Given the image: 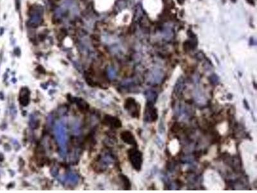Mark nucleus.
<instances>
[{"label": "nucleus", "mask_w": 257, "mask_h": 193, "mask_svg": "<svg viewBox=\"0 0 257 193\" xmlns=\"http://www.w3.org/2000/svg\"><path fill=\"white\" fill-rule=\"evenodd\" d=\"M55 137L59 146L60 152L62 156H64L67 151V142H68V136L66 128L61 122H58L55 125Z\"/></svg>", "instance_id": "obj_1"}, {"label": "nucleus", "mask_w": 257, "mask_h": 193, "mask_svg": "<svg viewBox=\"0 0 257 193\" xmlns=\"http://www.w3.org/2000/svg\"><path fill=\"white\" fill-rule=\"evenodd\" d=\"M129 158L133 167L137 171H140L143 162L141 153L136 150L131 149L129 151Z\"/></svg>", "instance_id": "obj_2"}, {"label": "nucleus", "mask_w": 257, "mask_h": 193, "mask_svg": "<svg viewBox=\"0 0 257 193\" xmlns=\"http://www.w3.org/2000/svg\"><path fill=\"white\" fill-rule=\"evenodd\" d=\"M158 111L153 104L148 103L145 111V120L147 122H154L158 119Z\"/></svg>", "instance_id": "obj_3"}, {"label": "nucleus", "mask_w": 257, "mask_h": 193, "mask_svg": "<svg viewBox=\"0 0 257 193\" xmlns=\"http://www.w3.org/2000/svg\"><path fill=\"white\" fill-rule=\"evenodd\" d=\"M125 108L127 110H128V111L131 113V114H132V117H138V113H140V108L138 109V104H137V103H136L135 99H133L132 98L127 99L125 103Z\"/></svg>", "instance_id": "obj_4"}, {"label": "nucleus", "mask_w": 257, "mask_h": 193, "mask_svg": "<svg viewBox=\"0 0 257 193\" xmlns=\"http://www.w3.org/2000/svg\"><path fill=\"white\" fill-rule=\"evenodd\" d=\"M19 100L22 106H26L28 104L30 101V91L27 88H23L21 89Z\"/></svg>", "instance_id": "obj_5"}, {"label": "nucleus", "mask_w": 257, "mask_h": 193, "mask_svg": "<svg viewBox=\"0 0 257 193\" xmlns=\"http://www.w3.org/2000/svg\"><path fill=\"white\" fill-rule=\"evenodd\" d=\"M163 76V73L160 70H154L151 72L149 79L151 83L158 84L161 81Z\"/></svg>", "instance_id": "obj_6"}, {"label": "nucleus", "mask_w": 257, "mask_h": 193, "mask_svg": "<svg viewBox=\"0 0 257 193\" xmlns=\"http://www.w3.org/2000/svg\"><path fill=\"white\" fill-rule=\"evenodd\" d=\"M121 139L124 142L130 144L134 145L136 144V140L133 135L129 131H123L121 133Z\"/></svg>", "instance_id": "obj_7"}, {"label": "nucleus", "mask_w": 257, "mask_h": 193, "mask_svg": "<svg viewBox=\"0 0 257 193\" xmlns=\"http://www.w3.org/2000/svg\"><path fill=\"white\" fill-rule=\"evenodd\" d=\"M105 123L107 125H110L115 128H120L121 126V123L119 119L111 116H106L104 119Z\"/></svg>", "instance_id": "obj_8"}, {"label": "nucleus", "mask_w": 257, "mask_h": 193, "mask_svg": "<svg viewBox=\"0 0 257 193\" xmlns=\"http://www.w3.org/2000/svg\"><path fill=\"white\" fill-rule=\"evenodd\" d=\"M145 96H146L148 103L151 104H153L158 97V95L156 94V92L152 89L147 90V92H145Z\"/></svg>", "instance_id": "obj_9"}, {"label": "nucleus", "mask_w": 257, "mask_h": 193, "mask_svg": "<svg viewBox=\"0 0 257 193\" xmlns=\"http://www.w3.org/2000/svg\"><path fill=\"white\" fill-rule=\"evenodd\" d=\"M78 180H79V178H78V176L75 174L70 173L66 176V181L69 184L75 185L78 182Z\"/></svg>", "instance_id": "obj_10"}, {"label": "nucleus", "mask_w": 257, "mask_h": 193, "mask_svg": "<svg viewBox=\"0 0 257 193\" xmlns=\"http://www.w3.org/2000/svg\"><path fill=\"white\" fill-rule=\"evenodd\" d=\"M183 87H184V81H183V78L179 79V80L177 81L174 86V90L175 92V94H180L182 92V90L183 89Z\"/></svg>", "instance_id": "obj_11"}, {"label": "nucleus", "mask_w": 257, "mask_h": 193, "mask_svg": "<svg viewBox=\"0 0 257 193\" xmlns=\"http://www.w3.org/2000/svg\"><path fill=\"white\" fill-rule=\"evenodd\" d=\"M76 103H77V104L78 107L80 109H81V111H87L88 109L89 106L87 104L86 102H85L84 100L79 99L77 100Z\"/></svg>", "instance_id": "obj_12"}, {"label": "nucleus", "mask_w": 257, "mask_h": 193, "mask_svg": "<svg viewBox=\"0 0 257 193\" xmlns=\"http://www.w3.org/2000/svg\"><path fill=\"white\" fill-rule=\"evenodd\" d=\"M121 179H122L123 181H124V182L125 186L127 187H126V189H129V187H130V183H129V181L128 178H127L126 176H121Z\"/></svg>", "instance_id": "obj_13"}, {"label": "nucleus", "mask_w": 257, "mask_h": 193, "mask_svg": "<svg viewBox=\"0 0 257 193\" xmlns=\"http://www.w3.org/2000/svg\"><path fill=\"white\" fill-rule=\"evenodd\" d=\"M108 75H109V77L111 78V79H114L115 77V76H116V72H115V70H109V72H108Z\"/></svg>", "instance_id": "obj_14"}, {"label": "nucleus", "mask_w": 257, "mask_h": 193, "mask_svg": "<svg viewBox=\"0 0 257 193\" xmlns=\"http://www.w3.org/2000/svg\"><path fill=\"white\" fill-rule=\"evenodd\" d=\"M248 2L251 5H254V0H247Z\"/></svg>", "instance_id": "obj_15"}]
</instances>
